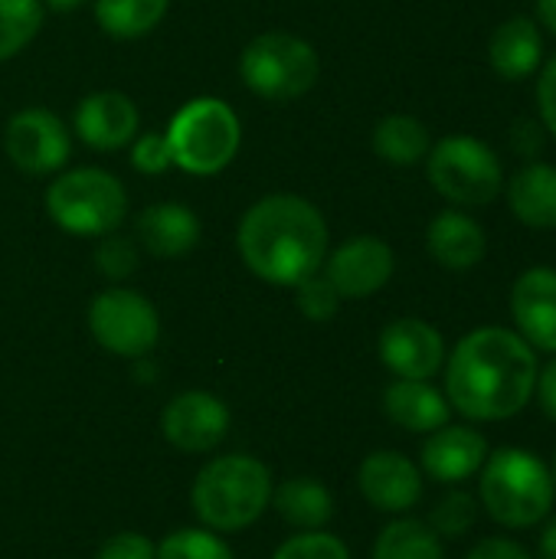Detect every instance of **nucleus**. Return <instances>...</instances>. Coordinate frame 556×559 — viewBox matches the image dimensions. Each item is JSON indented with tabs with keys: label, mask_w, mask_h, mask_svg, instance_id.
<instances>
[{
	"label": "nucleus",
	"mask_w": 556,
	"mask_h": 559,
	"mask_svg": "<svg viewBox=\"0 0 556 559\" xmlns=\"http://www.w3.org/2000/svg\"><path fill=\"white\" fill-rule=\"evenodd\" d=\"M446 400L469 423H505L524 413L537 386V350L511 328L469 331L446 357Z\"/></svg>",
	"instance_id": "f257e3e1"
},
{
	"label": "nucleus",
	"mask_w": 556,
	"mask_h": 559,
	"mask_svg": "<svg viewBox=\"0 0 556 559\" xmlns=\"http://www.w3.org/2000/svg\"><path fill=\"white\" fill-rule=\"evenodd\" d=\"M236 249L256 278L295 288L321 272L328 259V223L311 200L269 193L242 213Z\"/></svg>",
	"instance_id": "f03ea898"
},
{
	"label": "nucleus",
	"mask_w": 556,
	"mask_h": 559,
	"mask_svg": "<svg viewBox=\"0 0 556 559\" xmlns=\"http://www.w3.org/2000/svg\"><path fill=\"white\" fill-rule=\"evenodd\" d=\"M272 472L265 462L233 452L210 459L190 488L197 521L213 534H236L252 527L272 504Z\"/></svg>",
	"instance_id": "7ed1b4c3"
},
{
	"label": "nucleus",
	"mask_w": 556,
	"mask_h": 559,
	"mask_svg": "<svg viewBox=\"0 0 556 559\" xmlns=\"http://www.w3.org/2000/svg\"><path fill=\"white\" fill-rule=\"evenodd\" d=\"M556 488L551 468L518 445L488 452L478 472V504L488 518L508 531L541 527L554 511Z\"/></svg>",
	"instance_id": "20e7f679"
},
{
	"label": "nucleus",
	"mask_w": 556,
	"mask_h": 559,
	"mask_svg": "<svg viewBox=\"0 0 556 559\" xmlns=\"http://www.w3.org/2000/svg\"><path fill=\"white\" fill-rule=\"evenodd\" d=\"M174 167L193 177H213L233 164L242 144V124L233 105L213 95L190 98L167 124Z\"/></svg>",
	"instance_id": "39448f33"
},
{
	"label": "nucleus",
	"mask_w": 556,
	"mask_h": 559,
	"mask_svg": "<svg viewBox=\"0 0 556 559\" xmlns=\"http://www.w3.org/2000/svg\"><path fill=\"white\" fill-rule=\"evenodd\" d=\"M46 213L69 236L102 239L125 223L128 190L102 167H79L46 187Z\"/></svg>",
	"instance_id": "423d86ee"
},
{
	"label": "nucleus",
	"mask_w": 556,
	"mask_h": 559,
	"mask_svg": "<svg viewBox=\"0 0 556 559\" xmlns=\"http://www.w3.org/2000/svg\"><path fill=\"white\" fill-rule=\"evenodd\" d=\"M433 190L459 210L488 206L505 193V164L495 147L472 134H449L426 154Z\"/></svg>",
	"instance_id": "0eeeda50"
},
{
	"label": "nucleus",
	"mask_w": 556,
	"mask_h": 559,
	"mask_svg": "<svg viewBox=\"0 0 556 559\" xmlns=\"http://www.w3.org/2000/svg\"><path fill=\"white\" fill-rule=\"evenodd\" d=\"M239 75L252 95L285 105L308 95L318 85L321 59L308 39L285 29H269L249 39V46L242 49Z\"/></svg>",
	"instance_id": "6e6552de"
},
{
	"label": "nucleus",
	"mask_w": 556,
	"mask_h": 559,
	"mask_svg": "<svg viewBox=\"0 0 556 559\" xmlns=\"http://www.w3.org/2000/svg\"><path fill=\"white\" fill-rule=\"evenodd\" d=\"M88 331L102 350L141 360L161 341V314L141 292L105 288L88 305Z\"/></svg>",
	"instance_id": "1a4fd4ad"
},
{
	"label": "nucleus",
	"mask_w": 556,
	"mask_h": 559,
	"mask_svg": "<svg viewBox=\"0 0 556 559\" xmlns=\"http://www.w3.org/2000/svg\"><path fill=\"white\" fill-rule=\"evenodd\" d=\"M3 151L16 170L46 177L66 167L72 154V138L59 115H52L49 108H23L7 121Z\"/></svg>",
	"instance_id": "9d476101"
},
{
	"label": "nucleus",
	"mask_w": 556,
	"mask_h": 559,
	"mask_svg": "<svg viewBox=\"0 0 556 559\" xmlns=\"http://www.w3.org/2000/svg\"><path fill=\"white\" fill-rule=\"evenodd\" d=\"M229 423H233L229 406L220 396L203 390H187L164 406L161 436L187 455H203L213 452L229 436Z\"/></svg>",
	"instance_id": "9b49d317"
},
{
	"label": "nucleus",
	"mask_w": 556,
	"mask_h": 559,
	"mask_svg": "<svg viewBox=\"0 0 556 559\" xmlns=\"http://www.w3.org/2000/svg\"><path fill=\"white\" fill-rule=\"evenodd\" d=\"M397 272V255L380 236H354L341 242L321 265V275L341 298H370Z\"/></svg>",
	"instance_id": "f8f14e48"
},
{
	"label": "nucleus",
	"mask_w": 556,
	"mask_h": 559,
	"mask_svg": "<svg viewBox=\"0 0 556 559\" xmlns=\"http://www.w3.org/2000/svg\"><path fill=\"white\" fill-rule=\"evenodd\" d=\"M383 367L397 380H433L446 367V337L423 318H397L380 331L377 341Z\"/></svg>",
	"instance_id": "ddd939ff"
},
{
	"label": "nucleus",
	"mask_w": 556,
	"mask_h": 559,
	"mask_svg": "<svg viewBox=\"0 0 556 559\" xmlns=\"http://www.w3.org/2000/svg\"><path fill=\"white\" fill-rule=\"evenodd\" d=\"M357 491L374 511L400 518L423 501V468L397 449L370 452L357 468Z\"/></svg>",
	"instance_id": "4468645a"
},
{
	"label": "nucleus",
	"mask_w": 556,
	"mask_h": 559,
	"mask_svg": "<svg viewBox=\"0 0 556 559\" xmlns=\"http://www.w3.org/2000/svg\"><path fill=\"white\" fill-rule=\"evenodd\" d=\"M488 439L475 426H452L429 432L419 452V468L439 485H462L475 478L488 459Z\"/></svg>",
	"instance_id": "2eb2a0df"
},
{
	"label": "nucleus",
	"mask_w": 556,
	"mask_h": 559,
	"mask_svg": "<svg viewBox=\"0 0 556 559\" xmlns=\"http://www.w3.org/2000/svg\"><path fill=\"white\" fill-rule=\"evenodd\" d=\"M138 105L125 92H92L75 105L72 131L92 151H121L138 138Z\"/></svg>",
	"instance_id": "dca6fc26"
},
{
	"label": "nucleus",
	"mask_w": 556,
	"mask_h": 559,
	"mask_svg": "<svg viewBox=\"0 0 556 559\" xmlns=\"http://www.w3.org/2000/svg\"><path fill=\"white\" fill-rule=\"evenodd\" d=\"M514 331L541 354H556V269L534 265L511 288Z\"/></svg>",
	"instance_id": "f3484780"
},
{
	"label": "nucleus",
	"mask_w": 556,
	"mask_h": 559,
	"mask_svg": "<svg viewBox=\"0 0 556 559\" xmlns=\"http://www.w3.org/2000/svg\"><path fill=\"white\" fill-rule=\"evenodd\" d=\"M426 249L436 265L449 272H472L488 252L485 226L465 210H442L426 226Z\"/></svg>",
	"instance_id": "a211bd4d"
},
{
	"label": "nucleus",
	"mask_w": 556,
	"mask_h": 559,
	"mask_svg": "<svg viewBox=\"0 0 556 559\" xmlns=\"http://www.w3.org/2000/svg\"><path fill=\"white\" fill-rule=\"evenodd\" d=\"M544 33L534 16H508L488 36V62L505 82L531 79L544 66Z\"/></svg>",
	"instance_id": "6ab92c4d"
},
{
	"label": "nucleus",
	"mask_w": 556,
	"mask_h": 559,
	"mask_svg": "<svg viewBox=\"0 0 556 559\" xmlns=\"http://www.w3.org/2000/svg\"><path fill=\"white\" fill-rule=\"evenodd\" d=\"M134 233L154 259H184L200 242V219L184 203H151L141 210Z\"/></svg>",
	"instance_id": "aec40b11"
},
{
	"label": "nucleus",
	"mask_w": 556,
	"mask_h": 559,
	"mask_svg": "<svg viewBox=\"0 0 556 559\" xmlns=\"http://www.w3.org/2000/svg\"><path fill=\"white\" fill-rule=\"evenodd\" d=\"M508 210L528 229H556V164L528 160L505 180Z\"/></svg>",
	"instance_id": "412c9836"
},
{
	"label": "nucleus",
	"mask_w": 556,
	"mask_h": 559,
	"mask_svg": "<svg viewBox=\"0 0 556 559\" xmlns=\"http://www.w3.org/2000/svg\"><path fill=\"white\" fill-rule=\"evenodd\" d=\"M383 413L406 432H436L449 423L452 406L429 380H393L383 390Z\"/></svg>",
	"instance_id": "4be33fe9"
},
{
	"label": "nucleus",
	"mask_w": 556,
	"mask_h": 559,
	"mask_svg": "<svg viewBox=\"0 0 556 559\" xmlns=\"http://www.w3.org/2000/svg\"><path fill=\"white\" fill-rule=\"evenodd\" d=\"M269 508L295 531H324L334 518V495L318 478H288L272 488Z\"/></svg>",
	"instance_id": "5701e85b"
},
{
	"label": "nucleus",
	"mask_w": 556,
	"mask_h": 559,
	"mask_svg": "<svg viewBox=\"0 0 556 559\" xmlns=\"http://www.w3.org/2000/svg\"><path fill=\"white\" fill-rule=\"evenodd\" d=\"M374 154L383 160V164H393V167H416L426 160L429 147H433V134L429 128L413 118V115H387L377 121L374 128Z\"/></svg>",
	"instance_id": "b1692460"
},
{
	"label": "nucleus",
	"mask_w": 556,
	"mask_h": 559,
	"mask_svg": "<svg viewBox=\"0 0 556 559\" xmlns=\"http://www.w3.org/2000/svg\"><path fill=\"white\" fill-rule=\"evenodd\" d=\"M370 559H446V544L426 521L400 514L377 534Z\"/></svg>",
	"instance_id": "393cba45"
},
{
	"label": "nucleus",
	"mask_w": 556,
	"mask_h": 559,
	"mask_svg": "<svg viewBox=\"0 0 556 559\" xmlns=\"http://www.w3.org/2000/svg\"><path fill=\"white\" fill-rule=\"evenodd\" d=\"M167 7L170 0H95V20L115 39H141L161 26Z\"/></svg>",
	"instance_id": "a878e982"
},
{
	"label": "nucleus",
	"mask_w": 556,
	"mask_h": 559,
	"mask_svg": "<svg viewBox=\"0 0 556 559\" xmlns=\"http://www.w3.org/2000/svg\"><path fill=\"white\" fill-rule=\"evenodd\" d=\"M43 26V0H0V62L23 52Z\"/></svg>",
	"instance_id": "bb28decb"
},
{
	"label": "nucleus",
	"mask_w": 556,
	"mask_h": 559,
	"mask_svg": "<svg viewBox=\"0 0 556 559\" xmlns=\"http://www.w3.org/2000/svg\"><path fill=\"white\" fill-rule=\"evenodd\" d=\"M154 559H236L233 547L206 527H180L157 544Z\"/></svg>",
	"instance_id": "cd10ccee"
},
{
	"label": "nucleus",
	"mask_w": 556,
	"mask_h": 559,
	"mask_svg": "<svg viewBox=\"0 0 556 559\" xmlns=\"http://www.w3.org/2000/svg\"><path fill=\"white\" fill-rule=\"evenodd\" d=\"M478 511H482V504H478L475 495H469V491H462V488H452V491H446V495L436 501V508H433V514H429L426 524H429L442 540H459V537H465V534L475 527Z\"/></svg>",
	"instance_id": "c85d7f7f"
},
{
	"label": "nucleus",
	"mask_w": 556,
	"mask_h": 559,
	"mask_svg": "<svg viewBox=\"0 0 556 559\" xmlns=\"http://www.w3.org/2000/svg\"><path fill=\"white\" fill-rule=\"evenodd\" d=\"M272 559H351V550L328 531H298L272 554Z\"/></svg>",
	"instance_id": "c756f323"
},
{
	"label": "nucleus",
	"mask_w": 556,
	"mask_h": 559,
	"mask_svg": "<svg viewBox=\"0 0 556 559\" xmlns=\"http://www.w3.org/2000/svg\"><path fill=\"white\" fill-rule=\"evenodd\" d=\"M295 301H298V311H301L308 321L324 324V321H331V318L338 314V308H341L344 298L334 292V285H331L321 272H315L311 278H305V282L295 285Z\"/></svg>",
	"instance_id": "7c9ffc66"
},
{
	"label": "nucleus",
	"mask_w": 556,
	"mask_h": 559,
	"mask_svg": "<svg viewBox=\"0 0 556 559\" xmlns=\"http://www.w3.org/2000/svg\"><path fill=\"white\" fill-rule=\"evenodd\" d=\"M95 265H98V272H102L105 278H111V282L128 278V275L138 269V246H134V239L118 236V233L102 236V242H98V249H95Z\"/></svg>",
	"instance_id": "2f4dec72"
},
{
	"label": "nucleus",
	"mask_w": 556,
	"mask_h": 559,
	"mask_svg": "<svg viewBox=\"0 0 556 559\" xmlns=\"http://www.w3.org/2000/svg\"><path fill=\"white\" fill-rule=\"evenodd\" d=\"M131 167L138 174H164L167 167H174V154H170V144H167V134L164 131H144L131 141Z\"/></svg>",
	"instance_id": "473e14b6"
},
{
	"label": "nucleus",
	"mask_w": 556,
	"mask_h": 559,
	"mask_svg": "<svg viewBox=\"0 0 556 559\" xmlns=\"http://www.w3.org/2000/svg\"><path fill=\"white\" fill-rule=\"evenodd\" d=\"M157 557V544L138 531H121L115 537H108L95 559H154Z\"/></svg>",
	"instance_id": "72a5a7b5"
},
{
	"label": "nucleus",
	"mask_w": 556,
	"mask_h": 559,
	"mask_svg": "<svg viewBox=\"0 0 556 559\" xmlns=\"http://www.w3.org/2000/svg\"><path fill=\"white\" fill-rule=\"evenodd\" d=\"M537 108H541V124L544 131L556 141V56L544 59V66L537 69Z\"/></svg>",
	"instance_id": "f704fd0d"
},
{
	"label": "nucleus",
	"mask_w": 556,
	"mask_h": 559,
	"mask_svg": "<svg viewBox=\"0 0 556 559\" xmlns=\"http://www.w3.org/2000/svg\"><path fill=\"white\" fill-rule=\"evenodd\" d=\"M511 147L524 157V160H537V154L544 151V124L534 118H521L511 128Z\"/></svg>",
	"instance_id": "c9c22d12"
},
{
	"label": "nucleus",
	"mask_w": 556,
	"mask_h": 559,
	"mask_svg": "<svg viewBox=\"0 0 556 559\" xmlns=\"http://www.w3.org/2000/svg\"><path fill=\"white\" fill-rule=\"evenodd\" d=\"M465 559H534L531 557V550L524 547V544H518V540H511V537H485V540H478Z\"/></svg>",
	"instance_id": "e433bc0d"
},
{
	"label": "nucleus",
	"mask_w": 556,
	"mask_h": 559,
	"mask_svg": "<svg viewBox=\"0 0 556 559\" xmlns=\"http://www.w3.org/2000/svg\"><path fill=\"white\" fill-rule=\"evenodd\" d=\"M534 396L544 409L547 419L556 423V354L537 370V386H534Z\"/></svg>",
	"instance_id": "4c0bfd02"
},
{
	"label": "nucleus",
	"mask_w": 556,
	"mask_h": 559,
	"mask_svg": "<svg viewBox=\"0 0 556 559\" xmlns=\"http://www.w3.org/2000/svg\"><path fill=\"white\" fill-rule=\"evenodd\" d=\"M537 559H556V514H551L537 537Z\"/></svg>",
	"instance_id": "58836bf2"
},
{
	"label": "nucleus",
	"mask_w": 556,
	"mask_h": 559,
	"mask_svg": "<svg viewBox=\"0 0 556 559\" xmlns=\"http://www.w3.org/2000/svg\"><path fill=\"white\" fill-rule=\"evenodd\" d=\"M537 23L556 36V0H537Z\"/></svg>",
	"instance_id": "ea45409f"
},
{
	"label": "nucleus",
	"mask_w": 556,
	"mask_h": 559,
	"mask_svg": "<svg viewBox=\"0 0 556 559\" xmlns=\"http://www.w3.org/2000/svg\"><path fill=\"white\" fill-rule=\"evenodd\" d=\"M52 10H59V13H69V10H79L82 3H88V0H46Z\"/></svg>",
	"instance_id": "a19ab883"
},
{
	"label": "nucleus",
	"mask_w": 556,
	"mask_h": 559,
	"mask_svg": "<svg viewBox=\"0 0 556 559\" xmlns=\"http://www.w3.org/2000/svg\"><path fill=\"white\" fill-rule=\"evenodd\" d=\"M551 475H554V488H556V459H554V468H551Z\"/></svg>",
	"instance_id": "79ce46f5"
}]
</instances>
